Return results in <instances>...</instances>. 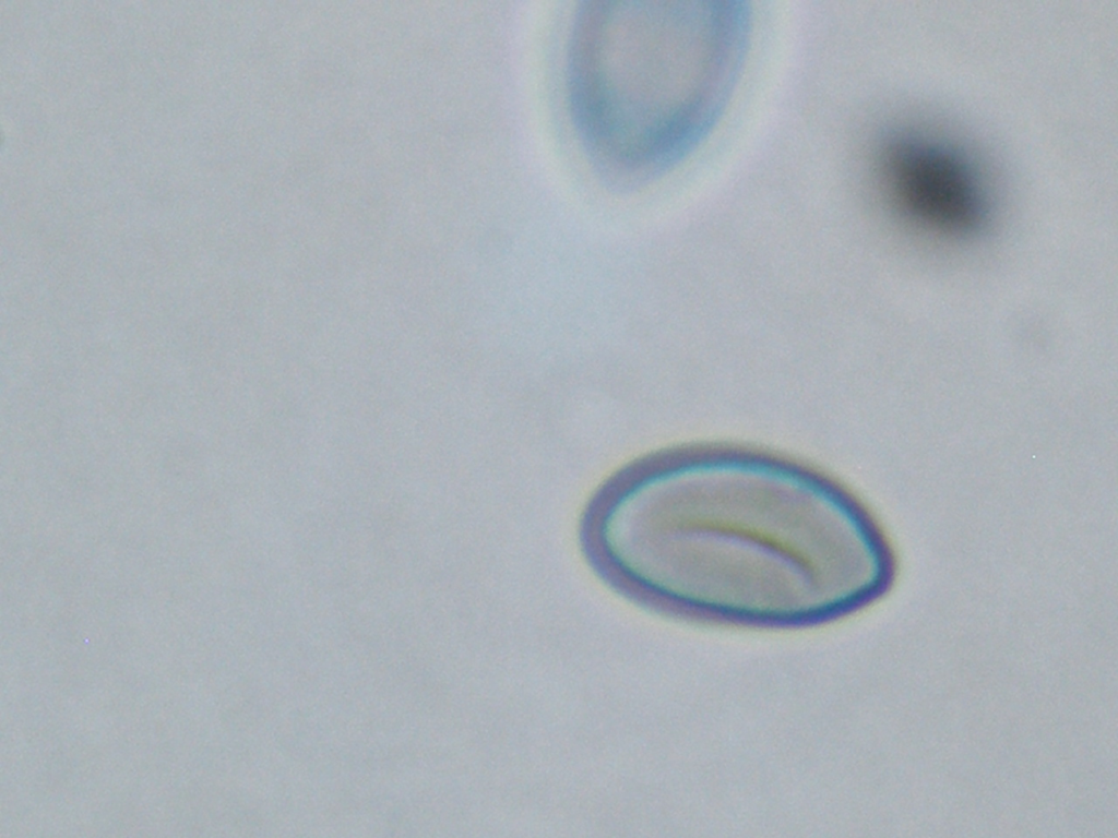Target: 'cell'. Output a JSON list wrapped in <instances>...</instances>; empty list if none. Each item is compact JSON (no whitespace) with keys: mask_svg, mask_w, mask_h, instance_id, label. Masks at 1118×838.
Here are the masks:
<instances>
[{"mask_svg":"<svg viewBox=\"0 0 1118 838\" xmlns=\"http://www.w3.org/2000/svg\"><path fill=\"white\" fill-rule=\"evenodd\" d=\"M683 10L646 1H587L569 43L567 88L574 129L597 172L643 183L687 141Z\"/></svg>","mask_w":1118,"mask_h":838,"instance_id":"6da1fadb","label":"cell"},{"mask_svg":"<svg viewBox=\"0 0 1118 838\" xmlns=\"http://www.w3.org/2000/svg\"><path fill=\"white\" fill-rule=\"evenodd\" d=\"M882 171L894 201L917 223L955 236L980 226L985 205L977 181L950 149L897 140L883 154Z\"/></svg>","mask_w":1118,"mask_h":838,"instance_id":"7a4b0ae2","label":"cell"}]
</instances>
